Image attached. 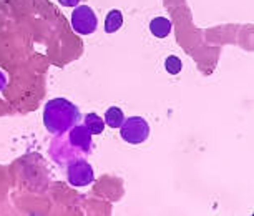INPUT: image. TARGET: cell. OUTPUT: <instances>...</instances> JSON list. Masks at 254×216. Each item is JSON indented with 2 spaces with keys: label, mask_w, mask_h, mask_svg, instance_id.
<instances>
[{
  "label": "cell",
  "mask_w": 254,
  "mask_h": 216,
  "mask_svg": "<svg viewBox=\"0 0 254 216\" xmlns=\"http://www.w3.org/2000/svg\"><path fill=\"white\" fill-rule=\"evenodd\" d=\"M78 108L65 98H54L44 108V125L50 133H64L76 125Z\"/></svg>",
  "instance_id": "6da1fadb"
},
{
  "label": "cell",
  "mask_w": 254,
  "mask_h": 216,
  "mask_svg": "<svg viewBox=\"0 0 254 216\" xmlns=\"http://www.w3.org/2000/svg\"><path fill=\"white\" fill-rule=\"evenodd\" d=\"M120 135L130 145H140L150 137V125L141 117L127 118L120 127Z\"/></svg>",
  "instance_id": "7a4b0ae2"
},
{
  "label": "cell",
  "mask_w": 254,
  "mask_h": 216,
  "mask_svg": "<svg viewBox=\"0 0 254 216\" xmlns=\"http://www.w3.org/2000/svg\"><path fill=\"white\" fill-rule=\"evenodd\" d=\"M71 25L80 35H90L97 30L98 18L88 5H76L71 13Z\"/></svg>",
  "instance_id": "3957f363"
},
{
  "label": "cell",
  "mask_w": 254,
  "mask_h": 216,
  "mask_svg": "<svg viewBox=\"0 0 254 216\" xmlns=\"http://www.w3.org/2000/svg\"><path fill=\"white\" fill-rule=\"evenodd\" d=\"M66 178L68 183L73 186H88L95 180L93 168L85 160H73L66 166Z\"/></svg>",
  "instance_id": "277c9868"
},
{
  "label": "cell",
  "mask_w": 254,
  "mask_h": 216,
  "mask_svg": "<svg viewBox=\"0 0 254 216\" xmlns=\"http://www.w3.org/2000/svg\"><path fill=\"white\" fill-rule=\"evenodd\" d=\"M70 130H71L70 132L71 145L85 153L92 150V133L88 132V128L85 125H73Z\"/></svg>",
  "instance_id": "5b68a950"
},
{
  "label": "cell",
  "mask_w": 254,
  "mask_h": 216,
  "mask_svg": "<svg viewBox=\"0 0 254 216\" xmlns=\"http://www.w3.org/2000/svg\"><path fill=\"white\" fill-rule=\"evenodd\" d=\"M150 32L156 38H166L171 33V22L165 17H156L150 22Z\"/></svg>",
  "instance_id": "8992f818"
},
{
  "label": "cell",
  "mask_w": 254,
  "mask_h": 216,
  "mask_svg": "<svg viewBox=\"0 0 254 216\" xmlns=\"http://www.w3.org/2000/svg\"><path fill=\"white\" fill-rule=\"evenodd\" d=\"M122 25H123L122 12L117 10V8L110 10L107 13V17H105V32H107V33H115L117 30L122 28Z\"/></svg>",
  "instance_id": "52a82bcc"
},
{
  "label": "cell",
  "mask_w": 254,
  "mask_h": 216,
  "mask_svg": "<svg viewBox=\"0 0 254 216\" xmlns=\"http://www.w3.org/2000/svg\"><path fill=\"white\" fill-rule=\"evenodd\" d=\"M103 122L107 123L110 128H120L122 127V123L125 122V115L118 107H112V108L107 110V113H105Z\"/></svg>",
  "instance_id": "ba28073f"
},
{
  "label": "cell",
  "mask_w": 254,
  "mask_h": 216,
  "mask_svg": "<svg viewBox=\"0 0 254 216\" xmlns=\"http://www.w3.org/2000/svg\"><path fill=\"white\" fill-rule=\"evenodd\" d=\"M85 127L88 128V132L92 133V135H100L105 130V122L97 113H88L87 117H85Z\"/></svg>",
  "instance_id": "9c48e42d"
},
{
  "label": "cell",
  "mask_w": 254,
  "mask_h": 216,
  "mask_svg": "<svg viewBox=\"0 0 254 216\" xmlns=\"http://www.w3.org/2000/svg\"><path fill=\"white\" fill-rule=\"evenodd\" d=\"M165 69H166L168 73L178 75L181 72V69H183V64H181V60L176 55H170L165 62Z\"/></svg>",
  "instance_id": "30bf717a"
},
{
  "label": "cell",
  "mask_w": 254,
  "mask_h": 216,
  "mask_svg": "<svg viewBox=\"0 0 254 216\" xmlns=\"http://www.w3.org/2000/svg\"><path fill=\"white\" fill-rule=\"evenodd\" d=\"M59 2L64 7H76V5H78L80 0H59Z\"/></svg>",
  "instance_id": "8fae6325"
},
{
  "label": "cell",
  "mask_w": 254,
  "mask_h": 216,
  "mask_svg": "<svg viewBox=\"0 0 254 216\" xmlns=\"http://www.w3.org/2000/svg\"><path fill=\"white\" fill-rule=\"evenodd\" d=\"M5 85H7V76L3 75L2 72H0V90L5 88Z\"/></svg>",
  "instance_id": "7c38bea8"
}]
</instances>
